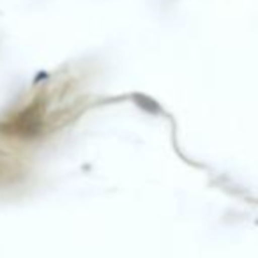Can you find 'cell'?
Returning a JSON list of instances; mask_svg holds the SVG:
<instances>
[{"label": "cell", "instance_id": "obj_1", "mask_svg": "<svg viewBox=\"0 0 258 258\" xmlns=\"http://www.w3.org/2000/svg\"><path fill=\"white\" fill-rule=\"evenodd\" d=\"M41 127H43V118H41V108L37 103L22 110L11 120L0 124V131L4 135L23 138V140L34 138L41 131Z\"/></svg>", "mask_w": 258, "mask_h": 258}]
</instances>
